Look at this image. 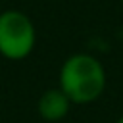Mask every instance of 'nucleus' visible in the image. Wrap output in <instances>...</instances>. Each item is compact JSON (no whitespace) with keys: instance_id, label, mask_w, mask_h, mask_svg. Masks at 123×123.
<instances>
[{"instance_id":"obj_2","label":"nucleus","mask_w":123,"mask_h":123,"mask_svg":"<svg viewBox=\"0 0 123 123\" xmlns=\"http://www.w3.org/2000/svg\"><path fill=\"white\" fill-rule=\"evenodd\" d=\"M37 42L35 25L19 10H6L0 13V54L8 60H25Z\"/></svg>"},{"instance_id":"obj_6","label":"nucleus","mask_w":123,"mask_h":123,"mask_svg":"<svg viewBox=\"0 0 123 123\" xmlns=\"http://www.w3.org/2000/svg\"><path fill=\"white\" fill-rule=\"evenodd\" d=\"M121 2H123V0H121Z\"/></svg>"},{"instance_id":"obj_5","label":"nucleus","mask_w":123,"mask_h":123,"mask_svg":"<svg viewBox=\"0 0 123 123\" xmlns=\"http://www.w3.org/2000/svg\"><path fill=\"white\" fill-rule=\"evenodd\" d=\"M0 13H2V10H0Z\"/></svg>"},{"instance_id":"obj_3","label":"nucleus","mask_w":123,"mask_h":123,"mask_svg":"<svg viewBox=\"0 0 123 123\" xmlns=\"http://www.w3.org/2000/svg\"><path fill=\"white\" fill-rule=\"evenodd\" d=\"M38 115L44 119V121H60L67 115L69 108H71V102L69 98L58 88H50L46 90L40 98H38Z\"/></svg>"},{"instance_id":"obj_4","label":"nucleus","mask_w":123,"mask_h":123,"mask_svg":"<svg viewBox=\"0 0 123 123\" xmlns=\"http://www.w3.org/2000/svg\"><path fill=\"white\" fill-rule=\"evenodd\" d=\"M117 123H123V115H121V117H119V119H117Z\"/></svg>"},{"instance_id":"obj_1","label":"nucleus","mask_w":123,"mask_h":123,"mask_svg":"<svg viewBox=\"0 0 123 123\" xmlns=\"http://www.w3.org/2000/svg\"><path fill=\"white\" fill-rule=\"evenodd\" d=\"M106 88V69L90 54L69 56L60 69V90L71 104H90Z\"/></svg>"}]
</instances>
